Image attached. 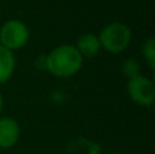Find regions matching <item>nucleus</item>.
<instances>
[{
    "label": "nucleus",
    "mask_w": 155,
    "mask_h": 154,
    "mask_svg": "<svg viewBox=\"0 0 155 154\" xmlns=\"http://www.w3.org/2000/svg\"><path fill=\"white\" fill-rule=\"evenodd\" d=\"M15 71V56L0 45V83H5Z\"/></svg>",
    "instance_id": "nucleus-7"
},
{
    "label": "nucleus",
    "mask_w": 155,
    "mask_h": 154,
    "mask_svg": "<svg viewBox=\"0 0 155 154\" xmlns=\"http://www.w3.org/2000/svg\"><path fill=\"white\" fill-rule=\"evenodd\" d=\"M35 65H38L40 68H45L46 70V56L45 55H41V56L35 60Z\"/></svg>",
    "instance_id": "nucleus-10"
},
{
    "label": "nucleus",
    "mask_w": 155,
    "mask_h": 154,
    "mask_svg": "<svg viewBox=\"0 0 155 154\" xmlns=\"http://www.w3.org/2000/svg\"><path fill=\"white\" fill-rule=\"evenodd\" d=\"M127 90L134 102L142 106H151L155 101V87L151 79L142 74L132 79H128Z\"/></svg>",
    "instance_id": "nucleus-4"
},
{
    "label": "nucleus",
    "mask_w": 155,
    "mask_h": 154,
    "mask_svg": "<svg viewBox=\"0 0 155 154\" xmlns=\"http://www.w3.org/2000/svg\"><path fill=\"white\" fill-rule=\"evenodd\" d=\"M142 51H143V56H144V60H146V63H147V65L151 70H154L155 68V40L153 37L146 41Z\"/></svg>",
    "instance_id": "nucleus-8"
},
{
    "label": "nucleus",
    "mask_w": 155,
    "mask_h": 154,
    "mask_svg": "<svg viewBox=\"0 0 155 154\" xmlns=\"http://www.w3.org/2000/svg\"><path fill=\"white\" fill-rule=\"evenodd\" d=\"M99 44L110 53H121L128 48L132 40V32L125 23L112 22L101 30L98 35Z\"/></svg>",
    "instance_id": "nucleus-2"
},
{
    "label": "nucleus",
    "mask_w": 155,
    "mask_h": 154,
    "mask_svg": "<svg viewBox=\"0 0 155 154\" xmlns=\"http://www.w3.org/2000/svg\"><path fill=\"white\" fill-rule=\"evenodd\" d=\"M121 71H123V74L128 79H132L135 76L140 75V64L135 59H127L121 64Z\"/></svg>",
    "instance_id": "nucleus-9"
},
{
    "label": "nucleus",
    "mask_w": 155,
    "mask_h": 154,
    "mask_svg": "<svg viewBox=\"0 0 155 154\" xmlns=\"http://www.w3.org/2000/svg\"><path fill=\"white\" fill-rule=\"evenodd\" d=\"M83 57L75 45L63 44L46 55V70L57 78H70L82 68Z\"/></svg>",
    "instance_id": "nucleus-1"
},
{
    "label": "nucleus",
    "mask_w": 155,
    "mask_h": 154,
    "mask_svg": "<svg viewBox=\"0 0 155 154\" xmlns=\"http://www.w3.org/2000/svg\"><path fill=\"white\" fill-rule=\"evenodd\" d=\"M21 128L12 117H0V149H10L18 142Z\"/></svg>",
    "instance_id": "nucleus-5"
},
{
    "label": "nucleus",
    "mask_w": 155,
    "mask_h": 154,
    "mask_svg": "<svg viewBox=\"0 0 155 154\" xmlns=\"http://www.w3.org/2000/svg\"><path fill=\"white\" fill-rule=\"evenodd\" d=\"M76 49L79 51V53L82 55V57H95L98 55L99 49H101V44H99V38L94 33H84L78 38L76 42Z\"/></svg>",
    "instance_id": "nucleus-6"
},
{
    "label": "nucleus",
    "mask_w": 155,
    "mask_h": 154,
    "mask_svg": "<svg viewBox=\"0 0 155 154\" xmlns=\"http://www.w3.org/2000/svg\"><path fill=\"white\" fill-rule=\"evenodd\" d=\"M30 38L27 26L19 19L7 21L0 29V45L8 51H18L23 48Z\"/></svg>",
    "instance_id": "nucleus-3"
},
{
    "label": "nucleus",
    "mask_w": 155,
    "mask_h": 154,
    "mask_svg": "<svg viewBox=\"0 0 155 154\" xmlns=\"http://www.w3.org/2000/svg\"><path fill=\"white\" fill-rule=\"evenodd\" d=\"M2 109H3V97L0 94V112H2Z\"/></svg>",
    "instance_id": "nucleus-11"
}]
</instances>
